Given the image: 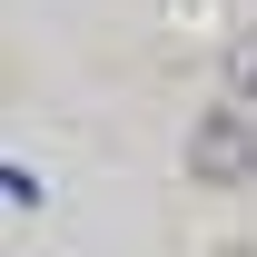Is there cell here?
I'll use <instances>...</instances> for the list:
<instances>
[{"instance_id":"1","label":"cell","mask_w":257,"mask_h":257,"mask_svg":"<svg viewBox=\"0 0 257 257\" xmlns=\"http://www.w3.org/2000/svg\"><path fill=\"white\" fill-rule=\"evenodd\" d=\"M188 178H198V188H247V178H257V128H247V109H208V119L188 128Z\"/></svg>"},{"instance_id":"2","label":"cell","mask_w":257,"mask_h":257,"mask_svg":"<svg viewBox=\"0 0 257 257\" xmlns=\"http://www.w3.org/2000/svg\"><path fill=\"white\" fill-rule=\"evenodd\" d=\"M218 79H227V99H237V109H257V30H237V40H227Z\"/></svg>"}]
</instances>
